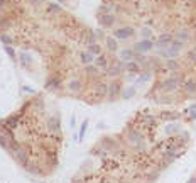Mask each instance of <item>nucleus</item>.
I'll use <instances>...</instances> for the list:
<instances>
[{
  "instance_id": "obj_1",
  "label": "nucleus",
  "mask_w": 196,
  "mask_h": 183,
  "mask_svg": "<svg viewBox=\"0 0 196 183\" xmlns=\"http://www.w3.org/2000/svg\"><path fill=\"white\" fill-rule=\"evenodd\" d=\"M0 42L51 97L86 105L127 97L125 70L101 32L51 0H0Z\"/></svg>"
},
{
  "instance_id": "obj_2",
  "label": "nucleus",
  "mask_w": 196,
  "mask_h": 183,
  "mask_svg": "<svg viewBox=\"0 0 196 183\" xmlns=\"http://www.w3.org/2000/svg\"><path fill=\"white\" fill-rule=\"evenodd\" d=\"M96 22L128 83L152 78L150 102L196 98V0H101Z\"/></svg>"
},
{
  "instance_id": "obj_3",
  "label": "nucleus",
  "mask_w": 196,
  "mask_h": 183,
  "mask_svg": "<svg viewBox=\"0 0 196 183\" xmlns=\"http://www.w3.org/2000/svg\"><path fill=\"white\" fill-rule=\"evenodd\" d=\"M186 110L140 108L115 134L103 136L90 151L73 183H154L191 141Z\"/></svg>"
},
{
  "instance_id": "obj_4",
  "label": "nucleus",
  "mask_w": 196,
  "mask_h": 183,
  "mask_svg": "<svg viewBox=\"0 0 196 183\" xmlns=\"http://www.w3.org/2000/svg\"><path fill=\"white\" fill-rule=\"evenodd\" d=\"M63 139L61 112L46 92L0 119V148L31 175L47 176L59 166Z\"/></svg>"
}]
</instances>
